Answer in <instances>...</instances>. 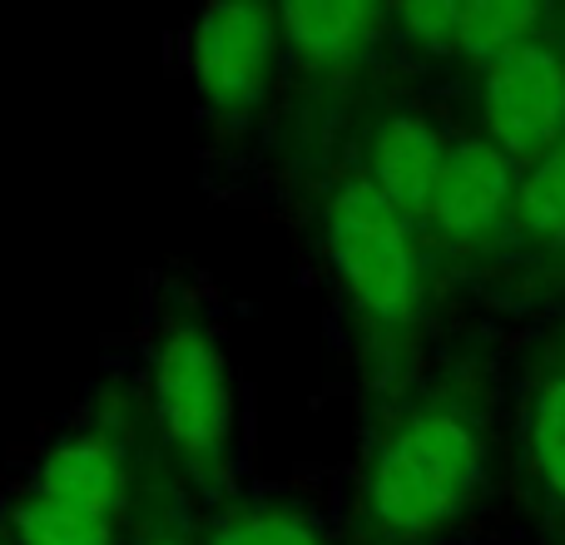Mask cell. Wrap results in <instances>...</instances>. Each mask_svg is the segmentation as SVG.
<instances>
[{"label": "cell", "instance_id": "13", "mask_svg": "<svg viewBox=\"0 0 565 545\" xmlns=\"http://www.w3.org/2000/svg\"><path fill=\"white\" fill-rule=\"evenodd\" d=\"M526 441H531V471H536L541 491L556 506H565V367L546 372V382L531 397Z\"/></svg>", "mask_w": 565, "mask_h": 545}, {"label": "cell", "instance_id": "1", "mask_svg": "<svg viewBox=\"0 0 565 545\" xmlns=\"http://www.w3.org/2000/svg\"><path fill=\"white\" fill-rule=\"evenodd\" d=\"M487 481V421L471 382L437 377L377 431L352 491V545H427Z\"/></svg>", "mask_w": 565, "mask_h": 545}, {"label": "cell", "instance_id": "12", "mask_svg": "<svg viewBox=\"0 0 565 545\" xmlns=\"http://www.w3.org/2000/svg\"><path fill=\"white\" fill-rule=\"evenodd\" d=\"M541 15H546L541 6H521V0H477V6H461V30H457V50L451 55H467L491 70L511 50L536 40Z\"/></svg>", "mask_w": 565, "mask_h": 545}, {"label": "cell", "instance_id": "17", "mask_svg": "<svg viewBox=\"0 0 565 545\" xmlns=\"http://www.w3.org/2000/svg\"><path fill=\"white\" fill-rule=\"evenodd\" d=\"M0 545H10V541H6V536H0Z\"/></svg>", "mask_w": 565, "mask_h": 545}, {"label": "cell", "instance_id": "2", "mask_svg": "<svg viewBox=\"0 0 565 545\" xmlns=\"http://www.w3.org/2000/svg\"><path fill=\"white\" fill-rule=\"evenodd\" d=\"M322 248L358 332L362 362L392 377L407 357L427 298L417 224L387 204L358 169H348L322 199Z\"/></svg>", "mask_w": 565, "mask_h": 545}, {"label": "cell", "instance_id": "8", "mask_svg": "<svg viewBox=\"0 0 565 545\" xmlns=\"http://www.w3.org/2000/svg\"><path fill=\"white\" fill-rule=\"evenodd\" d=\"M516 189V159L501 154L491 139H461V145H451L437 199H431V214L422 228L451 238V244H477L511 218Z\"/></svg>", "mask_w": 565, "mask_h": 545}, {"label": "cell", "instance_id": "16", "mask_svg": "<svg viewBox=\"0 0 565 545\" xmlns=\"http://www.w3.org/2000/svg\"><path fill=\"white\" fill-rule=\"evenodd\" d=\"M139 545H204L199 531L189 526L184 501H179L174 487H159L145 506V531H139Z\"/></svg>", "mask_w": 565, "mask_h": 545}, {"label": "cell", "instance_id": "9", "mask_svg": "<svg viewBox=\"0 0 565 545\" xmlns=\"http://www.w3.org/2000/svg\"><path fill=\"white\" fill-rule=\"evenodd\" d=\"M447 154H451V145L437 135L431 119L412 115V109H392V115H382L377 125L362 135L358 174L422 228L431 214V199H437Z\"/></svg>", "mask_w": 565, "mask_h": 545}, {"label": "cell", "instance_id": "4", "mask_svg": "<svg viewBox=\"0 0 565 545\" xmlns=\"http://www.w3.org/2000/svg\"><path fill=\"white\" fill-rule=\"evenodd\" d=\"M282 60L274 6H209L189 30V75L218 125H248L264 109Z\"/></svg>", "mask_w": 565, "mask_h": 545}, {"label": "cell", "instance_id": "7", "mask_svg": "<svg viewBox=\"0 0 565 545\" xmlns=\"http://www.w3.org/2000/svg\"><path fill=\"white\" fill-rule=\"evenodd\" d=\"M282 55L308 79H348L392 35V10L367 0H292L278 6Z\"/></svg>", "mask_w": 565, "mask_h": 545}, {"label": "cell", "instance_id": "14", "mask_svg": "<svg viewBox=\"0 0 565 545\" xmlns=\"http://www.w3.org/2000/svg\"><path fill=\"white\" fill-rule=\"evenodd\" d=\"M511 224L531 238H546V244L565 238V139L521 179L516 204H511Z\"/></svg>", "mask_w": 565, "mask_h": 545}, {"label": "cell", "instance_id": "5", "mask_svg": "<svg viewBox=\"0 0 565 545\" xmlns=\"http://www.w3.org/2000/svg\"><path fill=\"white\" fill-rule=\"evenodd\" d=\"M481 125L511 159H541L565 139V55L546 40L511 50L481 79Z\"/></svg>", "mask_w": 565, "mask_h": 545}, {"label": "cell", "instance_id": "10", "mask_svg": "<svg viewBox=\"0 0 565 545\" xmlns=\"http://www.w3.org/2000/svg\"><path fill=\"white\" fill-rule=\"evenodd\" d=\"M6 541L10 545H119V521L89 516L79 506H65L40 491H20L15 506L6 511Z\"/></svg>", "mask_w": 565, "mask_h": 545}, {"label": "cell", "instance_id": "11", "mask_svg": "<svg viewBox=\"0 0 565 545\" xmlns=\"http://www.w3.org/2000/svg\"><path fill=\"white\" fill-rule=\"evenodd\" d=\"M204 545H328L318 521L278 501H234L204 526Z\"/></svg>", "mask_w": 565, "mask_h": 545}, {"label": "cell", "instance_id": "3", "mask_svg": "<svg viewBox=\"0 0 565 545\" xmlns=\"http://www.w3.org/2000/svg\"><path fill=\"white\" fill-rule=\"evenodd\" d=\"M149 412L159 451L199 496H224L238 447V397L224 342L194 308L164 312L149 362Z\"/></svg>", "mask_w": 565, "mask_h": 545}, {"label": "cell", "instance_id": "15", "mask_svg": "<svg viewBox=\"0 0 565 545\" xmlns=\"http://www.w3.org/2000/svg\"><path fill=\"white\" fill-rule=\"evenodd\" d=\"M392 10V30L427 50H457V30H461V6L451 0H427V6H387Z\"/></svg>", "mask_w": 565, "mask_h": 545}, {"label": "cell", "instance_id": "6", "mask_svg": "<svg viewBox=\"0 0 565 545\" xmlns=\"http://www.w3.org/2000/svg\"><path fill=\"white\" fill-rule=\"evenodd\" d=\"M30 491L125 526L129 506H135V457H129V437L115 421H95V427L70 431L65 441H55V447L45 451Z\"/></svg>", "mask_w": 565, "mask_h": 545}]
</instances>
